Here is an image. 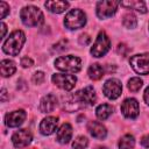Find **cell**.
Instances as JSON below:
<instances>
[{"label":"cell","instance_id":"e0dca14e","mask_svg":"<svg viewBox=\"0 0 149 149\" xmlns=\"http://www.w3.org/2000/svg\"><path fill=\"white\" fill-rule=\"evenodd\" d=\"M71 137H72V127L70 123L65 122L58 128L56 133V140L62 144H66L70 142Z\"/></svg>","mask_w":149,"mask_h":149},{"label":"cell","instance_id":"484cf974","mask_svg":"<svg viewBox=\"0 0 149 149\" xmlns=\"http://www.w3.org/2000/svg\"><path fill=\"white\" fill-rule=\"evenodd\" d=\"M87 146H88V140L84 135L77 136L74 139V141L72 142V148L73 149H85Z\"/></svg>","mask_w":149,"mask_h":149},{"label":"cell","instance_id":"4316f807","mask_svg":"<svg viewBox=\"0 0 149 149\" xmlns=\"http://www.w3.org/2000/svg\"><path fill=\"white\" fill-rule=\"evenodd\" d=\"M44 79H45V74H44L43 71H36V72L33 74V77H31V81H33L34 84H36V85L42 84V83L44 81Z\"/></svg>","mask_w":149,"mask_h":149},{"label":"cell","instance_id":"6da1fadb","mask_svg":"<svg viewBox=\"0 0 149 149\" xmlns=\"http://www.w3.org/2000/svg\"><path fill=\"white\" fill-rule=\"evenodd\" d=\"M26 42V35L22 30H14L9 34L8 38L2 44V50L5 54L10 56H17Z\"/></svg>","mask_w":149,"mask_h":149},{"label":"cell","instance_id":"603a6c76","mask_svg":"<svg viewBox=\"0 0 149 149\" xmlns=\"http://www.w3.org/2000/svg\"><path fill=\"white\" fill-rule=\"evenodd\" d=\"M135 146V137L130 134L123 135L119 141V149H133Z\"/></svg>","mask_w":149,"mask_h":149},{"label":"cell","instance_id":"5bb4252c","mask_svg":"<svg viewBox=\"0 0 149 149\" xmlns=\"http://www.w3.org/2000/svg\"><path fill=\"white\" fill-rule=\"evenodd\" d=\"M87 130L94 139H98V140H104L107 136L106 127L98 121H90L87 123Z\"/></svg>","mask_w":149,"mask_h":149},{"label":"cell","instance_id":"8fae6325","mask_svg":"<svg viewBox=\"0 0 149 149\" xmlns=\"http://www.w3.org/2000/svg\"><path fill=\"white\" fill-rule=\"evenodd\" d=\"M33 140V134L29 129H19L12 135V143L15 148H23L28 146Z\"/></svg>","mask_w":149,"mask_h":149},{"label":"cell","instance_id":"d6986e66","mask_svg":"<svg viewBox=\"0 0 149 149\" xmlns=\"http://www.w3.org/2000/svg\"><path fill=\"white\" fill-rule=\"evenodd\" d=\"M120 5L122 7H126L127 9H134L139 13H147V6H146V2L144 1H139V0H135V1H121Z\"/></svg>","mask_w":149,"mask_h":149},{"label":"cell","instance_id":"cb8c5ba5","mask_svg":"<svg viewBox=\"0 0 149 149\" xmlns=\"http://www.w3.org/2000/svg\"><path fill=\"white\" fill-rule=\"evenodd\" d=\"M122 24L128 29H133L137 26V19L133 13H127V14L123 15Z\"/></svg>","mask_w":149,"mask_h":149},{"label":"cell","instance_id":"3957f363","mask_svg":"<svg viewBox=\"0 0 149 149\" xmlns=\"http://www.w3.org/2000/svg\"><path fill=\"white\" fill-rule=\"evenodd\" d=\"M55 68L59 71L68 73H77L81 69V61L79 57L73 55L61 56L55 61Z\"/></svg>","mask_w":149,"mask_h":149},{"label":"cell","instance_id":"4fadbf2b","mask_svg":"<svg viewBox=\"0 0 149 149\" xmlns=\"http://www.w3.org/2000/svg\"><path fill=\"white\" fill-rule=\"evenodd\" d=\"M58 125V118L57 116H47L44 118L40 123V132L42 135H51L56 129Z\"/></svg>","mask_w":149,"mask_h":149},{"label":"cell","instance_id":"52a82bcc","mask_svg":"<svg viewBox=\"0 0 149 149\" xmlns=\"http://www.w3.org/2000/svg\"><path fill=\"white\" fill-rule=\"evenodd\" d=\"M120 2L118 1H112V0H102L99 1L97 3L95 7V12H97V16L99 19H108L111 16H113L119 7Z\"/></svg>","mask_w":149,"mask_h":149},{"label":"cell","instance_id":"5b68a950","mask_svg":"<svg viewBox=\"0 0 149 149\" xmlns=\"http://www.w3.org/2000/svg\"><path fill=\"white\" fill-rule=\"evenodd\" d=\"M109 48H111V40H109V37L107 36V34L105 31H100L98 34V36H97V38H95V41H94L90 52H91V55L93 57L99 58V57L105 56L108 52Z\"/></svg>","mask_w":149,"mask_h":149},{"label":"cell","instance_id":"1f68e13d","mask_svg":"<svg viewBox=\"0 0 149 149\" xmlns=\"http://www.w3.org/2000/svg\"><path fill=\"white\" fill-rule=\"evenodd\" d=\"M116 50H118V54H120L121 56H126L128 54V51H129V48L126 47L123 43H121V44L118 45V49Z\"/></svg>","mask_w":149,"mask_h":149},{"label":"cell","instance_id":"7a4b0ae2","mask_svg":"<svg viewBox=\"0 0 149 149\" xmlns=\"http://www.w3.org/2000/svg\"><path fill=\"white\" fill-rule=\"evenodd\" d=\"M20 19L22 23L27 27H38L43 23L44 16L42 10L33 5L26 6L20 12Z\"/></svg>","mask_w":149,"mask_h":149},{"label":"cell","instance_id":"d6a6232c","mask_svg":"<svg viewBox=\"0 0 149 149\" xmlns=\"http://www.w3.org/2000/svg\"><path fill=\"white\" fill-rule=\"evenodd\" d=\"M141 146L144 147V148H149V134L144 135L142 139H141Z\"/></svg>","mask_w":149,"mask_h":149},{"label":"cell","instance_id":"ac0fdd59","mask_svg":"<svg viewBox=\"0 0 149 149\" xmlns=\"http://www.w3.org/2000/svg\"><path fill=\"white\" fill-rule=\"evenodd\" d=\"M45 8L55 14H61L63 13L68 7H69V2L68 1H59V0H51V1H47L44 3Z\"/></svg>","mask_w":149,"mask_h":149},{"label":"cell","instance_id":"9a60e30c","mask_svg":"<svg viewBox=\"0 0 149 149\" xmlns=\"http://www.w3.org/2000/svg\"><path fill=\"white\" fill-rule=\"evenodd\" d=\"M77 94L84 105H94L97 101V94L93 86H86L83 90L78 91Z\"/></svg>","mask_w":149,"mask_h":149},{"label":"cell","instance_id":"9c48e42d","mask_svg":"<svg viewBox=\"0 0 149 149\" xmlns=\"http://www.w3.org/2000/svg\"><path fill=\"white\" fill-rule=\"evenodd\" d=\"M102 92L104 94L111 99V100H115L121 95L122 92V84L119 79L116 78H109L105 81L104 86H102Z\"/></svg>","mask_w":149,"mask_h":149},{"label":"cell","instance_id":"ba28073f","mask_svg":"<svg viewBox=\"0 0 149 149\" xmlns=\"http://www.w3.org/2000/svg\"><path fill=\"white\" fill-rule=\"evenodd\" d=\"M51 80L57 87H59L64 91H71L77 83V77L74 74L55 73V74H52Z\"/></svg>","mask_w":149,"mask_h":149},{"label":"cell","instance_id":"f1b7e54d","mask_svg":"<svg viewBox=\"0 0 149 149\" xmlns=\"http://www.w3.org/2000/svg\"><path fill=\"white\" fill-rule=\"evenodd\" d=\"M8 13H9V6L5 1H0V17L5 19Z\"/></svg>","mask_w":149,"mask_h":149},{"label":"cell","instance_id":"30bf717a","mask_svg":"<svg viewBox=\"0 0 149 149\" xmlns=\"http://www.w3.org/2000/svg\"><path fill=\"white\" fill-rule=\"evenodd\" d=\"M121 112L127 119H135L140 113V106L135 98H127L121 104Z\"/></svg>","mask_w":149,"mask_h":149},{"label":"cell","instance_id":"44dd1931","mask_svg":"<svg viewBox=\"0 0 149 149\" xmlns=\"http://www.w3.org/2000/svg\"><path fill=\"white\" fill-rule=\"evenodd\" d=\"M113 107L108 104H101L95 108V115L99 120H106L108 119L113 113Z\"/></svg>","mask_w":149,"mask_h":149},{"label":"cell","instance_id":"83f0119b","mask_svg":"<svg viewBox=\"0 0 149 149\" xmlns=\"http://www.w3.org/2000/svg\"><path fill=\"white\" fill-rule=\"evenodd\" d=\"M52 49H54L55 51H57V52H61V51L66 50V49H68V41H66V40H61L59 42H57V43L54 45Z\"/></svg>","mask_w":149,"mask_h":149},{"label":"cell","instance_id":"4dcf8cb0","mask_svg":"<svg viewBox=\"0 0 149 149\" xmlns=\"http://www.w3.org/2000/svg\"><path fill=\"white\" fill-rule=\"evenodd\" d=\"M78 41H79V43H80L81 45H87V44L91 42V37H90V35H87V34H81V35L79 36Z\"/></svg>","mask_w":149,"mask_h":149},{"label":"cell","instance_id":"d590c367","mask_svg":"<svg viewBox=\"0 0 149 149\" xmlns=\"http://www.w3.org/2000/svg\"><path fill=\"white\" fill-rule=\"evenodd\" d=\"M6 99H7V90L2 88L1 90V101L3 102V101H6Z\"/></svg>","mask_w":149,"mask_h":149},{"label":"cell","instance_id":"7402d4cb","mask_svg":"<svg viewBox=\"0 0 149 149\" xmlns=\"http://www.w3.org/2000/svg\"><path fill=\"white\" fill-rule=\"evenodd\" d=\"M104 73H105L104 68H102L100 64H97V63L92 64V65L88 68V70H87V74H88V77H90L92 80H99L100 78H102Z\"/></svg>","mask_w":149,"mask_h":149},{"label":"cell","instance_id":"277c9868","mask_svg":"<svg viewBox=\"0 0 149 149\" xmlns=\"http://www.w3.org/2000/svg\"><path fill=\"white\" fill-rule=\"evenodd\" d=\"M86 24V14L81 9H71L64 17V26L70 30L80 29Z\"/></svg>","mask_w":149,"mask_h":149},{"label":"cell","instance_id":"ffe728a7","mask_svg":"<svg viewBox=\"0 0 149 149\" xmlns=\"http://www.w3.org/2000/svg\"><path fill=\"white\" fill-rule=\"evenodd\" d=\"M0 71L2 77H10L16 71L15 63L9 59H2L0 63Z\"/></svg>","mask_w":149,"mask_h":149},{"label":"cell","instance_id":"8992f818","mask_svg":"<svg viewBox=\"0 0 149 149\" xmlns=\"http://www.w3.org/2000/svg\"><path fill=\"white\" fill-rule=\"evenodd\" d=\"M129 64L136 73L148 74L149 73V52L132 56L129 58Z\"/></svg>","mask_w":149,"mask_h":149},{"label":"cell","instance_id":"7c38bea8","mask_svg":"<svg viewBox=\"0 0 149 149\" xmlns=\"http://www.w3.org/2000/svg\"><path fill=\"white\" fill-rule=\"evenodd\" d=\"M27 118V114L23 109H16L13 112H9L5 116V123L9 128H15L21 126Z\"/></svg>","mask_w":149,"mask_h":149},{"label":"cell","instance_id":"2e32d148","mask_svg":"<svg viewBox=\"0 0 149 149\" xmlns=\"http://www.w3.org/2000/svg\"><path fill=\"white\" fill-rule=\"evenodd\" d=\"M56 106H57V98H56V95L49 93V94L44 95L41 99L38 107H40V111L42 113H50V112H52L56 108Z\"/></svg>","mask_w":149,"mask_h":149},{"label":"cell","instance_id":"d4e9b609","mask_svg":"<svg viewBox=\"0 0 149 149\" xmlns=\"http://www.w3.org/2000/svg\"><path fill=\"white\" fill-rule=\"evenodd\" d=\"M142 85H143V80L140 77H133V78H130L128 80V84H127L128 90L132 91V92L140 91V88L142 87Z\"/></svg>","mask_w":149,"mask_h":149},{"label":"cell","instance_id":"836d02e7","mask_svg":"<svg viewBox=\"0 0 149 149\" xmlns=\"http://www.w3.org/2000/svg\"><path fill=\"white\" fill-rule=\"evenodd\" d=\"M143 99H144L146 104L149 106V86L146 88V91H144V93H143Z\"/></svg>","mask_w":149,"mask_h":149},{"label":"cell","instance_id":"f546056e","mask_svg":"<svg viewBox=\"0 0 149 149\" xmlns=\"http://www.w3.org/2000/svg\"><path fill=\"white\" fill-rule=\"evenodd\" d=\"M20 63H21V65H22L23 68H30L31 65H34V61H33L30 57H28V56L22 57Z\"/></svg>","mask_w":149,"mask_h":149},{"label":"cell","instance_id":"e575fe53","mask_svg":"<svg viewBox=\"0 0 149 149\" xmlns=\"http://www.w3.org/2000/svg\"><path fill=\"white\" fill-rule=\"evenodd\" d=\"M1 30H2V31H1V38H3L5 35H6V31H7V26H6L3 22L1 23Z\"/></svg>","mask_w":149,"mask_h":149}]
</instances>
